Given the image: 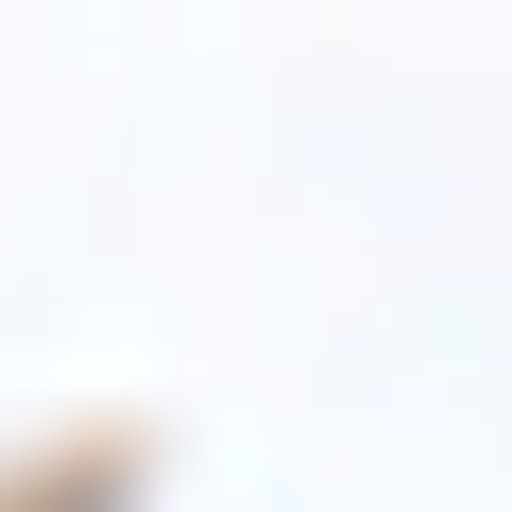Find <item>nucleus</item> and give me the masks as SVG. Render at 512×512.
Segmentation results:
<instances>
[]
</instances>
